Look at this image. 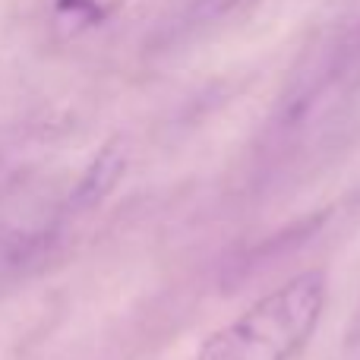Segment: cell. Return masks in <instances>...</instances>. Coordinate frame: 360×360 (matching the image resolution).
Masks as SVG:
<instances>
[{
  "instance_id": "obj_1",
  "label": "cell",
  "mask_w": 360,
  "mask_h": 360,
  "mask_svg": "<svg viewBox=\"0 0 360 360\" xmlns=\"http://www.w3.org/2000/svg\"><path fill=\"white\" fill-rule=\"evenodd\" d=\"M326 300V269H304L212 332L193 360H294L316 335Z\"/></svg>"
},
{
  "instance_id": "obj_5",
  "label": "cell",
  "mask_w": 360,
  "mask_h": 360,
  "mask_svg": "<svg viewBox=\"0 0 360 360\" xmlns=\"http://www.w3.org/2000/svg\"><path fill=\"white\" fill-rule=\"evenodd\" d=\"M247 0H196V13L202 19H218V16H228L234 13L237 6H243Z\"/></svg>"
},
{
  "instance_id": "obj_4",
  "label": "cell",
  "mask_w": 360,
  "mask_h": 360,
  "mask_svg": "<svg viewBox=\"0 0 360 360\" xmlns=\"http://www.w3.org/2000/svg\"><path fill=\"white\" fill-rule=\"evenodd\" d=\"M120 6L124 0H57V19L70 22L73 29H89L114 16Z\"/></svg>"
},
{
  "instance_id": "obj_2",
  "label": "cell",
  "mask_w": 360,
  "mask_h": 360,
  "mask_svg": "<svg viewBox=\"0 0 360 360\" xmlns=\"http://www.w3.org/2000/svg\"><path fill=\"white\" fill-rule=\"evenodd\" d=\"M60 243V224H0V285L41 272L54 259Z\"/></svg>"
},
{
  "instance_id": "obj_3",
  "label": "cell",
  "mask_w": 360,
  "mask_h": 360,
  "mask_svg": "<svg viewBox=\"0 0 360 360\" xmlns=\"http://www.w3.org/2000/svg\"><path fill=\"white\" fill-rule=\"evenodd\" d=\"M124 174H127V149L120 139H111V143L101 146L98 155L89 162V168L76 180L73 193H70V209L89 212L95 205H101L114 193V186L120 184Z\"/></svg>"
}]
</instances>
